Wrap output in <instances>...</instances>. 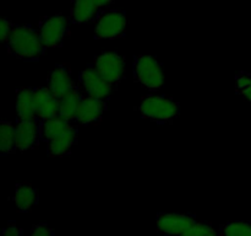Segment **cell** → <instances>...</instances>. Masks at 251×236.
Instances as JSON below:
<instances>
[{
  "instance_id": "9",
  "label": "cell",
  "mask_w": 251,
  "mask_h": 236,
  "mask_svg": "<svg viewBox=\"0 0 251 236\" xmlns=\"http://www.w3.org/2000/svg\"><path fill=\"white\" fill-rule=\"evenodd\" d=\"M16 149L17 151L25 152L34 150L42 143L41 130L38 120H26L16 118Z\"/></svg>"
},
{
  "instance_id": "21",
  "label": "cell",
  "mask_w": 251,
  "mask_h": 236,
  "mask_svg": "<svg viewBox=\"0 0 251 236\" xmlns=\"http://www.w3.org/2000/svg\"><path fill=\"white\" fill-rule=\"evenodd\" d=\"M218 231V229H216L215 226L211 223L206 220H199L193 228L189 229L183 236H212L213 234H216Z\"/></svg>"
},
{
  "instance_id": "25",
  "label": "cell",
  "mask_w": 251,
  "mask_h": 236,
  "mask_svg": "<svg viewBox=\"0 0 251 236\" xmlns=\"http://www.w3.org/2000/svg\"><path fill=\"white\" fill-rule=\"evenodd\" d=\"M1 236H24V230L15 221H9L1 231Z\"/></svg>"
},
{
  "instance_id": "2",
  "label": "cell",
  "mask_w": 251,
  "mask_h": 236,
  "mask_svg": "<svg viewBox=\"0 0 251 236\" xmlns=\"http://www.w3.org/2000/svg\"><path fill=\"white\" fill-rule=\"evenodd\" d=\"M136 110L145 119L158 124H167L178 117L180 113V105L171 96L150 93L141 98Z\"/></svg>"
},
{
  "instance_id": "10",
  "label": "cell",
  "mask_w": 251,
  "mask_h": 236,
  "mask_svg": "<svg viewBox=\"0 0 251 236\" xmlns=\"http://www.w3.org/2000/svg\"><path fill=\"white\" fill-rule=\"evenodd\" d=\"M105 110H107V102L105 101L82 95L80 106H78L75 124L83 125V127L98 124L102 120Z\"/></svg>"
},
{
  "instance_id": "4",
  "label": "cell",
  "mask_w": 251,
  "mask_h": 236,
  "mask_svg": "<svg viewBox=\"0 0 251 236\" xmlns=\"http://www.w3.org/2000/svg\"><path fill=\"white\" fill-rule=\"evenodd\" d=\"M127 17L118 9H105L98 11L95 19V38L118 39L126 33Z\"/></svg>"
},
{
  "instance_id": "22",
  "label": "cell",
  "mask_w": 251,
  "mask_h": 236,
  "mask_svg": "<svg viewBox=\"0 0 251 236\" xmlns=\"http://www.w3.org/2000/svg\"><path fill=\"white\" fill-rule=\"evenodd\" d=\"M235 92L239 93L242 92L243 90L248 88V86L251 85V73L249 71H239V73L235 75Z\"/></svg>"
},
{
  "instance_id": "13",
  "label": "cell",
  "mask_w": 251,
  "mask_h": 236,
  "mask_svg": "<svg viewBox=\"0 0 251 236\" xmlns=\"http://www.w3.org/2000/svg\"><path fill=\"white\" fill-rule=\"evenodd\" d=\"M78 130L77 125L71 128L68 132L58 135L49 140L47 144V154L50 157H63L65 155L70 154L73 148L75 147L78 139Z\"/></svg>"
},
{
  "instance_id": "19",
  "label": "cell",
  "mask_w": 251,
  "mask_h": 236,
  "mask_svg": "<svg viewBox=\"0 0 251 236\" xmlns=\"http://www.w3.org/2000/svg\"><path fill=\"white\" fill-rule=\"evenodd\" d=\"M17 151L16 125L10 120L0 122V154L9 155Z\"/></svg>"
},
{
  "instance_id": "26",
  "label": "cell",
  "mask_w": 251,
  "mask_h": 236,
  "mask_svg": "<svg viewBox=\"0 0 251 236\" xmlns=\"http://www.w3.org/2000/svg\"><path fill=\"white\" fill-rule=\"evenodd\" d=\"M95 1H96V5H97L98 11H100V10L109 9L110 5H112L115 0H95Z\"/></svg>"
},
{
  "instance_id": "15",
  "label": "cell",
  "mask_w": 251,
  "mask_h": 236,
  "mask_svg": "<svg viewBox=\"0 0 251 236\" xmlns=\"http://www.w3.org/2000/svg\"><path fill=\"white\" fill-rule=\"evenodd\" d=\"M16 116L20 119L26 120H38L34 110L33 100V88H19L16 91Z\"/></svg>"
},
{
  "instance_id": "23",
  "label": "cell",
  "mask_w": 251,
  "mask_h": 236,
  "mask_svg": "<svg viewBox=\"0 0 251 236\" xmlns=\"http://www.w3.org/2000/svg\"><path fill=\"white\" fill-rule=\"evenodd\" d=\"M14 27L15 24H12L9 19H1V21H0V41L5 46H6L7 41H9L10 36L14 31Z\"/></svg>"
},
{
  "instance_id": "3",
  "label": "cell",
  "mask_w": 251,
  "mask_h": 236,
  "mask_svg": "<svg viewBox=\"0 0 251 236\" xmlns=\"http://www.w3.org/2000/svg\"><path fill=\"white\" fill-rule=\"evenodd\" d=\"M132 71L136 83L149 91H158L163 88L164 75L162 64L153 56H135Z\"/></svg>"
},
{
  "instance_id": "16",
  "label": "cell",
  "mask_w": 251,
  "mask_h": 236,
  "mask_svg": "<svg viewBox=\"0 0 251 236\" xmlns=\"http://www.w3.org/2000/svg\"><path fill=\"white\" fill-rule=\"evenodd\" d=\"M81 97H82V92L76 84L73 90H70L68 93L59 98V116L63 117L64 119L69 120V122L75 123Z\"/></svg>"
},
{
  "instance_id": "12",
  "label": "cell",
  "mask_w": 251,
  "mask_h": 236,
  "mask_svg": "<svg viewBox=\"0 0 251 236\" xmlns=\"http://www.w3.org/2000/svg\"><path fill=\"white\" fill-rule=\"evenodd\" d=\"M76 86L74 83L73 74H71V66L69 64H56L53 70L49 73L48 80H47V88L50 92L58 98L68 93Z\"/></svg>"
},
{
  "instance_id": "17",
  "label": "cell",
  "mask_w": 251,
  "mask_h": 236,
  "mask_svg": "<svg viewBox=\"0 0 251 236\" xmlns=\"http://www.w3.org/2000/svg\"><path fill=\"white\" fill-rule=\"evenodd\" d=\"M38 202V193L32 184L27 182L17 183L14 193V203L19 211H29Z\"/></svg>"
},
{
  "instance_id": "18",
  "label": "cell",
  "mask_w": 251,
  "mask_h": 236,
  "mask_svg": "<svg viewBox=\"0 0 251 236\" xmlns=\"http://www.w3.org/2000/svg\"><path fill=\"white\" fill-rule=\"evenodd\" d=\"M74 127H76L74 123L64 119L60 116H56V117L42 120V122H39V130H41L42 142L48 143L49 140H51L53 138L68 132V130H70L71 128Z\"/></svg>"
},
{
  "instance_id": "24",
  "label": "cell",
  "mask_w": 251,
  "mask_h": 236,
  "mask_svg": "<svg viewBox=\"0 0 251 236\" xmlns=\"http://www.w3.org/2000/svg\"><path fill=\"white\" fill-rule=\"evenodd\" d=\"M31 236H55V234L48 224L39 223L31 228Z\"/></svg>"
},
{
  "instance_id": "11",
  "label": "cell",
  "mask_w": 251,
  "mask_h": 236,
  "mask_svg": "<svg viewBox=\"0 0 251 236\" xmlns=\"http://www.w3.org/2000/svg\"><path fill=\"white\" fill-rule=\"evenodd\" d=\"M33 100L38 122L59 116V98L47 86L33 88Z\"/></svg>"
},
{
  "instance_id": "1",
  "label": "cell",
  "mask_w": 251,
  "mask_h": 236,
  "mask_svg": "<svg viewBox=\"0 0 251 236\" xmlns=\"http://www.w3.org/2000/svg\"><path fill=\"white\" fill-rule=\"evenodd\" d=\"M7 52L24 60H38L46 52L38 29L32 25H15L6 43Z\"/></svg>"
},
{
  "instance_id": "20",
  "label": "cell",
  "mask_w": 251,
  "mask_h": 236,
  "mask_svg": "<svg viewBox=\"0 0 251 236\" xmlns=\"http://www.w3.org/2000/svg\"><path fill=\"white\" fill-rule=\"evenodd\" d=\"M220 236H251V220H233L218 228Z\"/></svg>"
},
{
  "instance_id": "27",
  "label": "cell",
  "mask_w": 251,
  "mask_h": 236,
  "mask_svg": "<svg viewBox=\"0 0 251 236\" xmlns=\"http://www.w3.org/2000/svg\"><path fill=\"white\" fill-rule=\"evenodd\" d=\"M238 95L242 96L243 100L247 101V102L251 106V85L248 86V88H245V90H243L242 92H239V93H238Z\"/></svg>"
},
{
  "instance_id": "7",
  "label": "cell",
  "mask_w": 251,
  "mask_h": 236,
  "mask_svg": "<svg viewBox=\"0 0 251 236\" xmlns=\"http://www.w3.org/2000/svg\"><path fill=\"white\" fill-rule=\"evenodd\" d=\"M125 58L115 52H103L95 57L93 65L98 73L113 86L118 85L125 76Z\"/></svg>"
},
{
  "instance_id": "14",
  "label": "cell",
  "mask_w": 251,
  "mask_h": 236,
  "mask_svg": "<svg viewBox=\"0 0 251 236\" xmlns=\"http://www.w3.org/2000/svg\"><path fill=\"white\" fill-rule=\"evenodd\" d=\"M98 14L95 0H71L70 20L73 24L83 25L96 19Z\"/></svg>"
},
{
  "instance_id": "6",
  "label": "cell",
  "mask_w": 251,
  "mask_h": 236,
  "mask_svg": "<svg viewBox=\"0 0 251 236\" xmlns=\"http://www.w3.org/2000/svg\"><path fill=\"white\" fill-rule=\"evenodd\" d=\"M68 17L58 14L53 16L43 17L37 25L42 43L47 49L56 48L63 44L64 38L68 34Z\"/></svg>"
},
{
  "instance_id": "5",
  "label": "cell",
  "mask_w": 251,
  "mask_h": 236,
  "mask_svg": "<svg viewBox=\"0 0 251 236\" xmlns=\"http://www.w3.org/2000/svg\"><path fill=\"white\" fill-rule=\"evenodd\" d=\"M76 84L82 95L100 98L105 102L109 101L110 95L114 90V86L98 73L93 64L81 70L80 75H78V81Z\"/></svg>"
},
{
  "instance_id": "8",
  "label": "cell",
  "mask_w": 251,
  "mask_h": 236,
  "mask_svg": "<svg viewBox=\"0 0 251 236\" xmlns=\"http://www.w3.org/2000/svg\"><path fill=\"white\" fill-rule=\"evenodd\" d=\"M198 221L196 215L189 213H158L156 216L157 230L166 236H183Z\"/></svg>"
}]
</instances>
